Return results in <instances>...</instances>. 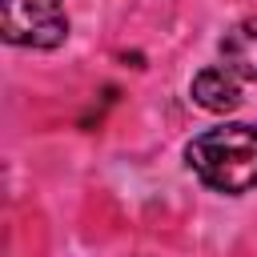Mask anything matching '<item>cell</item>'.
<instances>
[{
	"instance_id": "obj_2",
	"label": "cell",
	"mask_w": 257,
	"mask_h": 257,
	"mask_svg": "<svg viewBox=\"0 0 257 257\" xmlns=\"http://www.w3.org/2000/svg\"><path fill=\"white\" fill-rule=\"evenodd\" d=\"M0 32L20 48H56L68 36L60 0H0Z\"/></svg>"
},
{
	"instance_id": "obj_1",
	"label": "cell",
	"mask_w": 257,
	"mask_h": 257,
	"mask_svg": "<svg viewBox=\"0 0 257 257\" xmlns=\"http://www.w3.org/2000/svg\"><path fill=\"white\" fill-rule=\"evenodd\" d=\"M189 169L217 193H249L257 189V124L233 120L197 133L185 145Z\"/></svg>"
},
{
	"instance_id": "obj_4",
	"label": "cell",
	"mask_w": 257,
	"mask_h": 257,
	"mask_svg": "<svg viewBox=\"0 0 257 257\" xmlns=\"http://www.w3.org/2000/svg\"><path fill=\"white\" fill-rule=\"evenodd\" d=\"M193 100L209 112H233L241 104V88H237V76L225 68V64H213V68H201L193 76Z\"/></svg>"
},
{
	"instance_id": "obj_3",
	"label": "cell",
	"mask_w": 257,
	"mask_h": 257,
	"mask_svg": "<svg viewBox=\"0 0 257 257\" xmlns=\"http://www.w3.org/2000/svg\"><path fill=\"white\" fill-rule=\"evenodd\" d=\"M221 60L233 76L257 80V16L237 20L225 36H221Z\"/></svg>"
}]
</instances>
